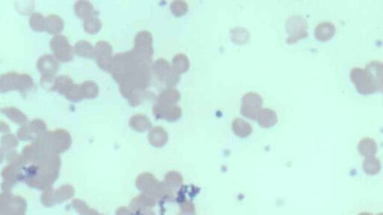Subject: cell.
<instances>
[{
    "instance_id": "6da1fadb",
    "label": "cell",
    "mask_w": 383,
    "mask_h": 215,
    "mask_svg": "<svg viewBox=\"0 0 383 215\" xmlns=\"http://www.w3.org/2000/svg\"><path fill=\"white\" fill-rule=\"evenodd\" d=\"M152 72L156 79L169 88H173L180 81V75L172 68L167 60L159 58L152 66Z\"/></svg>"
},
{
    "instance_id": "7a4b0ae2",
    "label": "cell",
    "mask_w": 383,
    "mask_h": 215,
    "mask_svg": "<svg viewBox=\"0 0 383 215\" xmlns=\"http://www.w3.org/2000/svg\"><path fill=\"white\" fill-rule=\"evenodd\" d=\"M262 105L263 99L261 96L257 93L250 91L244 94L241 99V114L250 120H257Z\"/></svg>"
},
{
    "instance_id": "3957f363",
    "label": "cell",
    "mask_w": 383,
    "mask_h": 215,
    "mask_svg": "<svg viewBox=\"0 0 383 215\" xmlns=\"http://www.w3.org/2000/svg\"><path fill=\"white\" fill-rule=\"evenodd\" d=\"M33 81L28 75L13 73L3 75L1 77L2 92L14 89L26 91L31 89Z\"/></svg>"
},
{
    "instance_id": "277c9868",
    "label": "cell",
    "mask_w": 383,
    "mask_h": 215,
    "mask_svg": "<svg viewBox=\"0 0 383 215\" xmlns=\"http://www.w3.org/2000/svg\"><path fill=\"white\" fill-rule=\"evenodd\" d=\"M285 27L289 34V37L287 39L288 43H296L300 39L307 37V22L301 16L293 15L288 17Z\"/></svg>"
},
{
    "instance_id": "5b68a950",
    "label": "cell",
    "mask_w": 383,
    "mask_h": 215,
    "mask_svg": "<svg viewBox=\"0 0 383 215\" xmlns=\"http://www.w3.org/2000/svg\"><path fill=\"white\" fill-rule=\"evenodd\" d=\"M350 77L357 91L361 94H372L376 91V84L366 69L354 68L350 73Z\"/></svg>"
},
{
    "instance_id": "8992f818",
    "label": "cell",
    "mask_w": 383,
    "mask_h": 215,
    "mask_svg": "<svg viewBox=\"0 0 383 215\" xmlns=\"http://www.w3.org/2000/svg\"><path fill=\"white\" fill-rule=\"evenodd\" d=\"M50 47L55 57L61 61H71L73 58L72 47L63 35H55L50 41Z\"/></svg>"
},
{
    "instance_id": "52a82bcc",
    "label": "cell",
    "mask_w": 383,
    "mask_h": 215,
    "mask_svg": "<svg viewBox=\"0 0 383 215\" xmlns=\"http://www.w3.org/2000/svg\"><path fill=\"white\" fill-rule=\"evenodd\" d=\"M154 116L158 119H164L168 121H176L182 115V107L177 105H166L156 103L153 109Z\"/></svg>"
},
{
    "instance_id": "ba28073f",
    "label": "cell",
    "mask_w": 383,
    "mask_h": 215,
    "mask_svg": "<svg viewBox=\"0 0 383 215\" xmlns=\"http://www.w3.org/2000/svg\"><path fill=\"white\" fill-rule=\"evenodd\" d=\"M94 57L102 69L109 71L112 63V47L106 41H99L94 49Z\"/></svg>"
},
{
    "instance_id": "9c48e42d",
    "label": "cell",
    "mask_w": 383,
    "mask_h": 215,
    "mask_svg": "<svg viewBox=\"0 0 383 215\" xmlns=\"http://www.w3.org/2000/svg\"><path fill=\"white\" fill-rule=\"evenodd\" d=\"M153 38L150 32H141L137 34L135 39V50L142 53L153 54Z\"/></svg>"
},
{
    "instance_id": "30bf717a",
    "label": "cell",
    "mask_w": 383,
    "mask_h": 215,
    "mask_svg": "<svg viewBox=\"0 0 383 215\" xmlns=\"http://www.w3.org/2000/svg\"><path fill=\"white\" fill-rule=\"evenodd\" d=\"M37 69L43 76H53L58 70V63L52 55H44L37 62Z\"/></svg>"
},
{
    "instance_id": "8fae6325",
    "label": "cell",
    "mask_w": 383,
    "mask_h": 215,
    "mask_svg": "<svg viewBox=\"0 0 383 215\" xmlns=\"http://www.w3.org/2000/svg\"><path fill=\"white\" fill-rule=\"evenodd\" d=\"M366 70L372 77L376 90L383 92V63L373 61L367 66Z\"/></svg>"
},
{
    "instance_id": "7c38bea8",
    "label": "cell",
    "mask_w": 383,
    "mask_h": 215,
    "mask_svg": "<svg viewBox=\"0 0 383 215\" xmlns=\"http://www.w3.org/2000/svg\"><path fill=\"white\" fill-rule=\"evenodd\" d=\"M257 120L260 126L269 128L276 124L278 122V115L273 109L265 107L260 111Z\"/></svg>"
},
{
    "instance_id": "4fadbf2b",
    "label": "cell",
    "mask_w": 383,
    "mask_h": 215,
    "mask_svg": "<svg viewBox=\"0 0 383 215\" xmlns=\"http://www.w3.org/2000/svg\"><path fill=\"white\" fill-rule=\"evenodd\" d=\"M180 99V94L177 89L174 88H168L159 94L156 103L176 105Z\"/></svg>"
},
{
    "instance_id": "5bb4252c",
    "label": "cell",
    "mask_w": 383,
    "mask_h": 215,
    "mask_svg": "<svg viewBox=\"0 0 383 215\" xmlns=\"http://www.w3.org/2000/svg\"><path fill=\"white\" fill-rule=\"evenodd\" d=\"M335 33V27L332 23L324 22L319 24L315 29L316 38L321 41H326L332 38Z\"/></svg>"
},
{
    "instance_id": "9a60e30c",
    "label": "cell",
    "mask_w": 383,
    "mask_h": 215,
    "mask_svg": "<svg viewBox=\"0 0 383 215\" xmlns=\"http://www.w3.org/2000/svg\"><path fill=\"white\" fill-rule=\"evenodd\" d=\"M232 130L236 135L241 138H245L252 134L253 128L252 125L244 119L238 117L234 119L232 123Z\"/></svg>"
},
{
    "instance_id": "2e32d148",
    "label": "cell",
    "mask_w": 383,
    "mask_h": 215,
    "mask_svg": "<svg viewBox=\"0 0 383 215\" xmlns=\"http://www.w3.org/2000/svg\"><path fill=\"white\" fill-rule=\"evenodd\" d=\"M172 68L178 74L186 73L190 66V61L187 55L178 53L174 55L172 59Z\"/></svg>"
},
{
    "instance_id": "e0dca14e",
    "label": "cell",
    "mask_w": 383,
    "mask_h": 215,
    "mask_svg": "<svg viewBox=\"0 0 383 215\" xmlns=\"http://www.w3.org/2000/svg\"><path fill=\"white\" fill-rule=\"evenodd\" d=\"M46 22H47L46 29L50 33H58L63 30V27H64V23L61 17L53 15V14L46 18Z\"/></svg>"
},
{
    "instance_id": "ac0fdd59",
    "label": "cell",
    "mask_w": 383,
    "mask_h": 215,
    "mask_svg": "<svg viewBox=\"0 0 383 215\" xmlns=\"http://www.w3.org/2000/svg\"><path fill=\"white\" fill-rule=\"evenodd\" d=\"M73 81L68 76H59L55 79L53 90L65 95L73 87Z\"/></svg>"
},
{
    "instance_id": "d6986e66",
    "label": "cell",
    "mask_w": 383,
    "mask_h": 215,
    "mask_svg": "<svg viewBox=\"0 0 383 215\" xmlns=\"http://www.w3.org/2000/svg\"><path fill=\"white\" fill-rule=\"evenodd\" d=\"M75 11L79 17L87 19L94 15V8L89 2H77L75 6Z\"/></svg>"
},
{
    "instance_id": "ffe728a7",
    "label": "cell",
    "mask_w": 383,
    "mask_h": 215,
    "mask_svg": "<svg viewBox=\"0 0 383 215\" xmlns=\"http://www.w3.org/2000/svg\"><path fill=\"white\" fill-rule=\"evenodd\" d=\"M2 112L5 115L9 117L11 120L17 123H24L27 121V117L18 109L13 107H5L2 109Z\"/></svg>"
},
{
    "instance_id": "44dd1931",
    "label": "cell",
    "mask_w": 383,
    "mask_h": 215,
    "mask_svg": "<svg viewBox=\"0 0 383 215\" xmlns=\"http://www.w3.org/2000/svg\"><path fill=\"white\" fill-rule=\"evenodd\" d=\"M74 50L77 55L80 56L87 57V58H92L94 56V50L92 46L88 43V41L81 40V41L77 42L75 45Z\"/></svg>"
},
{
    "instance_id": "7402d4cb",
    "label": "cell",
    "mask_w": 383,
    "mask_h": 215,
    "mask_svg": "<svg viewBox=\"0 0 383 215\" xmlns=\"http://www.w3.org/2000/svg\"><path fill=\"white\" fill-rule=\"evenodd\" d=\"M84 98H94L98 93V88L95 83L91 81H86L81 84Z\"/></svg>"
},
{
    "instance_id": "603a6c76",
    "label": "cell",
    "mask_w": 383,
    "mask_h": 215,
    "mask_svg": "<svg viewBox=\"0 0 383 215\" xmlns=\"http://www.w3.org/2000/svg\"><path fill=\"white\" fill-rule=\"evenodd\" d=\"M170 9L174 15L176 17H180L184 15L188 11V5L185 1L175 0L171 3Z\"/></svg>"
},
{
    "instance_id": "cb8c5ba5",
    "label": "cell",
    "mask_w": 383,
    "mask_h": 215,
    "mask_svg": "<svg viewBox=\"0 0 383 215\" xmlns=\"http://www.w3.org/2000/svg\"><path fill=\"white\" fill-rule=\"evenodd\" d=\"M29 24H30L32 29H35V31L45 30L46 26H47L46 18L41 15L38 13L32 14V17L29 19Z\"/></svg>"
},
{
    "instance_id": "d4e9b609",
    "label": "cell",
    "mask_w": 383,
    "mask_h": 215,
    "mask_svg": "<svg viewBox=\"0 0 383 215\" xmlns=\"http://www.w3.org/2000/svg\"><path fill=\"white\" fill-rule=\"evenodd\" d=\"M101 27L100 21L94 15L85 19V29L89 33H96L100 30Z\"/></svg>"
},
{
    "instance_id": "484cf974",
    "label": "cell",
    "mask_w": 383,
    "mask_h": 215,
    "mask_svg": "<svg viewBox=\"0 0 383 215\" xmlns=\"http://www.w3.org/2000/svg\"><path fill=\"white\" fill-rule=\"evenodd\" d=\"M138 123L141 124L144 130L151 126V122L149 121V119L145 115H135V116L131 117L130 124L134 125L138 124Z\"/></svg>"
}]
</instances>
